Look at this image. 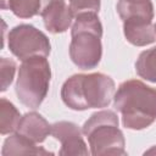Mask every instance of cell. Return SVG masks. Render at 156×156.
<instances>
[{
	"label": "cell",
	"instance_id": "16",
	"mask_svg": "<svg viewBox=\"0 0 156 156\" xmlns=\"http://www.w3.org/2000/svg\"><path fill=\"white\" fill-rule=\"evenodd\" d=\"M0 67H1V91H5L13 80V76L16 72V63L10 58L2 57L0 60Z\"/></svg>",
	"mask_w": 156,
	"mask_h": 156
},
{
	"label": "cell",
	"instance_id": "18",
	"mask_svg": "<svg viewBox=\"0 0 156 156\" xmlns=\"http://www.w3.org/2000/svg\"><path fill=\"white\" fill-rule=\"evenodd\" d=\"M43 1H44L45 4H48V2H49V1H51V0H43Z\"/></svg>",
	"mask_w": 156,
	"mask_h": 156
},
{
	"label": "cell",
	"instance_id": "19",
	"mask_svg": "<svg viewBox=\"0 0 156 156\" xmlns=\"http://www.w3.org/2000/svg\"><path fill=\"white\" fill-rule=\"evenodd\" d=\"M154 28H155V33H156V24H155V26H154Z\"/></svg>",
	"mask_w": 156,
	"mask_h": 156
},
{
	"label": "cell",
	"instance_id": "6",
	"mask_svg": "<svg viewBox=\"0 0 156 156\" xmlns=\"http://www.w3.org/2000/svg\"><path fill=\"white\" fill-rule=\"evenodd\" d=\"M7 45L10 51L22 61L34 56L46 57L51 49L49 38L32 24L13 27L9 33Z\"/></svg>",
	"mask_w": 156,
	"mask_h": 156
},
{
	"label": "cell",
	"instance_id": "12",
	"mask_svg": "<svg viewBox=\"0 0 156 156\" xmlns=\"http://www.w3.org/2000/svg\"><path fill=\"white\" fill-rule=\"evenodd\" d=\"M1 155H52V152H49L45 149L37 146L34 141L18 133H15L4 141Z\"/></svg>",
	"mask_w": 156,
	"mask_h": 156
},
{
	"label": "cell",
	"instance_id": "8",
	"mask_svg": "<svg viewBox=\"0 0 156 156\" xmlns=\"http://www.w3.org/2000/svg\"><path fill=\"white\" fill-rule=\"evenodd\" d=\"M45 28L54 34L66 32L74 17V12L65 0H51L40 12Z\"/></svg>",
	"mask_w": 156,
	"mask_h": 156
},
{
	"label": "cell",
	"instance_id": "2",
	"mask_svg": "<svg viewBox=\"0 0 156 156\" xmlns=\"http://www.w3.org/2000/svg\"><path fill=\"white\" fill-rule=\"evenodd\" d=\"M113 95L115 82L104 73L74 74L61 88L62 101L67 107L76 111L106 107Z\"/></svg>",
	"mask_w": 156,
	"mask_h": 156
},
{
	"label": "cell",
	"instance_id": "9",
	"mask_svg": "<svg viewBox=\"0 0 156 156\" xmlns=\"http://www.w3.org/2000/svg\"><path fill=\"white\" fill-rule=\"evenodd\" d=\"M16 133L38 144L43 143L46 136L51 134V126L41 115L37 112H28L21 118Z\"/></svg>",
	"mask_w": 156,
	"mask_h": 156
},
{
	"label": "cell",
	"instance_id": "4",
	"mask_svg": "<svg viewBox=\"0 0 156 156\" xmlns=\"http://www.w3.org/2000/svg\"><path fill=\"white\" fill-rule=\"evenodd\" d=\"M82 130L88 138L91 155H126L124 136L113 111L102 110L93 113Z\"/></svg>",
	"mask_w": 156,
	"mask_h": 156
},
{
	"label": "cell",
	"instance_id": "17",
	"mask_svg": "<svg viewBox=\"0 0 156 156\" xmlns=\"http://www.w3.org/2000/svg\"><path fill=\"white\" fill-rule=\"evenodd\" d=\"M69 6L76 16L83 12L96 13L100 10V0H69Z\"/></svg>",
	"mask_w": 156,
	"mask_h": 156
},
{
	"label": "cell",
	"instance_id": "15",
	"mask_svg": "<svg viewBox=\"0 0 156 156\" xmlns=\"http://www.w3.org/2000/svg\"><path fill=\"white\" fill-rule=\"evenodd\" d=\"M7 7L20 18H30L39 13L43 0H6Z\"/></svg>",
	"mask_w": 156,
	"mask_h": 156
},
{
	"label": "cell",
	"instance_id": "7",
	"mask_svg": "<svg viewBox=\"0 0 156 156\" xmlns=\"http://www.w3.org/2000/svg\"><path fill=\"white\" fill-rule=\"evenodd\" d=\"M83 130L72 122L60 121L51 126V135L61 143L60 155H88L87 144L82 136Z\"/></svg>",
	"mask_w": 156,
	"mask_h": 156
},
{
	"label": "cell",
	"instance_id": "14",
	"mask_svg": "<svg viewBox=\"0 0 156 156\" xmlns=\"http://www.w3.org/2000/svg\"><path fill=\"white\" fill-rule=\"evenodd\" d=\"M135 71L139 77L156 83V46L143 51L135 62Z\"/></svg>",
	"mask_w": 156,
	"mask_h": 156
},
{
	"label": "cell",
	"instance_id": "1",
	"mask_svg": "<svg viewBox=\"0 0 156 156\" xmlns=\"http://www.w3.org/2000/svg\"><path fill=\"white\" fill-rule=\"evenodd\" d=\"M113 105L128 129L140 130L156 121V89L141 80L123 82L113 96Z\"/></svg>",
	"mask_w": 156,
	"mask_h": 156
},
{
	"label": "cell",
	"instance_id": "5",
	"mask_svg": "<svg viewBox=\"0 0 156 156\" xmlns=\"http://www.w3.org/2000/svg\"><path fill=\"white\" fill-rule=\"evenodd\" d=\"M51 78L49 61L34 56L22 62L16 82V95L21 104L32 110L38 108L48 95Z\"/></svg>",
	"mask_w": 156,
	"mask_h": 156
},
{
	"label": "cell",
	"instance_id": "3",
	"mask_svg": "<svg viewBox=\"0 0 156 156\" xmlns=\"http://www.w3.org/2000/svg\"><path fill=\"white\" fill-rule=\"evenodd\" d=\"M69 56L80 69L95 68L102 56V24L94 12H83L76 16L71 29Z\"/></svg>",
	"mask_w": 156,
	"mask_h": 156
},
{
	"label": "cell",
	"instance_id": "11",
	"mask_svg": "<svg viewBox=\"0 0 156 156\" xmlns=\"http://www.w3.org/2000/svg\"><path fill=\"white\" fill-rule=\"evenodd\" d=\"M123 33L127 41L135 46H145L156 40L152 21H124Z\"/></svg>",
	"mask_w": 156,
	"mask_h": 156
},
{
	"label": "cell",
	"instance_id": "13",
	"mask_svg": "<svg viewBox=\"0 0 156 156\" xmlns=\"http://www.w3.org/2000/svg\"><path fill=\"white\" fill-rule=\"evenodd\" d=\"M21 118L22 117L16 106L2 98L0 100V133L6 135L16 132Z\"/></svg>",
	"mask_w": 156,
	"mask_h": 156
},
{
	"label": "cell",
	"instance_id": "10",
	"mask_svg": "<svg viewBox=\"0 0 156 156\" xmlns=\"http://www.w3.org/2000/svg\"><path fill=\"white\" fill-rule=\"evenodd\" d=\"M117 12L122 21H152L151 0H118Z\"/></svg>",
	"mask_w": 156,
	"mask_h": 156
}]
</instances>
